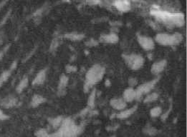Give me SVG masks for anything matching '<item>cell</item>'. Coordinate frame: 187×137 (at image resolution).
<instances>
[{
	"instance_id": "cell-7",
	"label": "cell",
	"mask_w": 187,
	"mask_h": 137,
	"mask_svg": "<svg viewBox=\"0 0 187 137\" xmlns=\"http://www.w3.org/2000/svg\"><path fill=\"white\" fill-rule=\"evenodd\" d=\"M99 40L102 43L116 44L119 41V37L116 33L110 32L108 34H101Z\"/></svg>"
},
{
	"instance_id": "cell-13",
	"label": "cell",
	"mask_w": 187,
	"mask_h": 137,
	"mask_svg": "<svg viewBox=\"0 0 187 137\" xmlns=\"http://www.w3.org/2000/svg\"><path fill=\"white\" fill-rule=\"evenodd\" d=\"M45 101L46 99L43 97V96L38 95V94H36V95L33 96L32 99V102H31V104L33 107H37L39 106V105L43 104Z\"/></svg>"
},
{
	"instance_id": "cell-21",
	"label": "cell",
	"mask_w": 187,
	"mask_h": 137,
	"mask_svg": "<svg viewBox=\"0 0 187 137\" xmlns=\"http://www.w3.org/2000/svg\"><path fill=\"white\" fill-rule=\"evenodd\" d=\"M6 118V116L2 113V111L0 110V119H4Z\"/></svg>"
},
{
	"instance_id": "cell-20",
	"label": "cell",
	"mask_w": 187,
	"mask_h": 137,
	"mask_svg": "<svg viewBox=\"0 0 187 137\" xmlns=\"http://www.w3.org/2000/svg\"><path fill=\"white\" fill-rule=\"evenodd\" d=\"M128 85H129V87H132V88H134L135 87L138 85V79L135 77H130L128 79Z\"/></svg>"
},
{
	"instance_id": "cell-9",
	"label": "cell",
	"mask_w": 187,
	"mask_h": 137,
	"mask_svg": "<svg viewBox=\"0 0 187 137\" xmlns=\"http://www.w3.org/2000/svg\"><path fill=\"white\" fill-rule=\"evenodd\" d=\"M122 98L126 103L134 102L135 100H136V89L132 88V87H128L125 89L123 91Z\"/></svg>"
},
{
	"instance_id": "cell-6",
	"label": "cell",
	"mask_w": 187,
	"mask_h": 137,
	"mask_svg": "<svg viewBox=\"0 0 187 137\" xmlns=\"http://www.w3.org/2000/svg\"><path fill=\"white\" fill-rule=\"evenodd\" d=\"M167 66V61L166 59H161L155 62L151 67V71L154 75L158 76L163 72Z\"/></svg>"
},
{
	"instance_id": "cell-16",
	"label": "cell",
	"mask_w": 187,
	"mask_h": 137,
	"mask_svg": "<svg viewBox=\"0 0 187 137\" xmlns=\"http://www.w3.org/2000/svg\"><path fill=\"white\" fill-rule=\"evenodd\" d=\"M150 116L153 118H157L161 116L162 114V108L161 107H154L150 110Z\"/></svg>"
},
{
	"instance_id": "cell-17",
	"label": "cell",
	"mask_w": 187,
	"mask_h": 137,
	"mask_svg": "<svg viewBox=\"0 0 187 137\" xmlns=\"http://www.w3.org/2000/svg\"><path fill=\"white\" fill-rule=\"evenodd\" d=\"M28 79L25 77L24 79H22L21 82H19V85L17 87V91H19V92H22V91H23L24 89L28 87Z\"/></svg>"
},
{
	"instance_id": "cell-1",
	"label": "cell",
	"mask_w": 187,
	"mask_h": 137,
	"mask_svg": "<svg viewBox=\"0 0 187 137\" xmlns=\"http://www.w3.org/2000/svg\"><path fill=\"white\" fill-rule=\"evenodd\" d=\"M105 74V68L100 64H94L89 69L85 75V82L84 88L85 91L90 90L94 85L98 84L102 80Z\"/></svg>"
},
{
	"instance_id": "cell-19",
	"label": "cell",
	"mask_w": 187,
	"mask_h": 137,
	"mask_svg": "<svg viewBox=\"0 0 187 137\" xmlns=\"http://www.w3.org/2000/svg\"><path fill=\"white\" fill-rule=\"evenodd\" d=\"M68 35H69V38H70V39L73 40H76V41L83 39V37H84V35H83V34H77V33H70V34H68Z\"/></svg>"
},
{
	"instance_id": "cell-12",
	"label": "cell",
	"mask_w": 187,
	"mask_h": 137,
	"mask_svg": "<svg viewBox=\"0 0 187 137\" xmlns=\"http://www.w3.org/2000/svg\"><path fill=\"white\" fill-rule=\"evenodd\" d=\"M46 76H47V69H42L41 71H40L39 72L37 73V75H36L35 79H34L32 84L33 85L42 84L45 82Z\"/></svg>"
},
{
	"instance_id": "cell-2",
	"label": "cell",
	"mask_w": 187,
	"mask_h": 137,
	"mask_svg": "<svg viewBox=\"0 0 187 137\" xmlns=\"http://www.w3.org/2000/svg\"><path fill=\"white\" fill-rule=\"evenodd\" d=\"M183 35L179 32L169 34L167 32L158 33L154 38V42L164 46H177L183 41Z\"/></svg>"
},
{
	"instance_id": "cell-14",
	"label": "cell",
	"mask_w": 187,
	"mask_h": 137,
	"mask_svg": "<svg viewBox=\"0 0 187 137\" xmlns=\"http://www.w3.org/2000/svg\"><path fill=\"white\" fill-rule=\"evenodd\" d=\"M159 95L157 92H151V93L148 94L143 99V102L145 104H148V103H151L156 101L159 99Z\"/></svg>"
},
{
	"instance_id": "cell-5",
	"label": "cell",
	"mask_w": 187,
	"mask_h": 137,
	"mask_svg": "<svg viewBox=\"0 0 187 137\" xmlns=\"http://www.w3.org/2000/svg\"><path fill=\"white\" fill-rule=\"evenodd\" d=\"M137 42L144 50L152 51L155 48V42L151 37L141 34L137 35Z\"/></svg>"
},
{
	"instance_id": "cell-8",
	"label": "cell",
	"mask_w": 187,
	"mask_h": 137,
	"mask_svg": "<svg viewBox=\"0 0 187 137\" xmlns=\"http://www.w3.org/2000/svg\"><path fill=\"white\" fill-rule=\"evenodd\" d=\"M110 105L117 111H123L127 107L126 103L123 98H113L110 101Z\"/></svg>"
},
{
	"instance_id": "cell-18",
	"label": "cell",
	"mask_w": 187,
	"mask_h": 137,
	"mask_svg": "<svg viewBox=\"0 0 187 137\" xmlns=\"http://www.w3.org/2000/svg\"><path fill=\"white\" fill-rule=\"evenodd\" d=\"M95 100H96V90L94 89V90L92 91L91 95H90V96H89V99H88L89 107H94Z\"/></svg>"
},
{
	"instance_id": "cell-11",
	"label": "cell",
	"mask_w": 187,
	"mask_h": 137,
	"mask_svg": "<svg viewBox=\"0 0 187 137\" xmlns=\"http://www.w3.org/2000/svg\"><path fill=\"white\" fill-rule=\"evenodd\" d=\"M137 109H138V105H135L131 108L128 109H124L123 111H121L119 113L117 114V117L120 119H125L129 118L130 116H131L136 111Z\"/></svg>"
},
{
	"instance_id": "cell-3",
	"label": "cell",
	"mask_w": 187,
	"mask_h": 137,
	"mask_svg": "<svg viewBox=\"0 0 187 137\" xmlns=\"http://www.w3.org/2000/svg\"><path fill=\"white\" fill-rule=\"evenodd\" d=\"M122 57L127 66L133 71L140 70L145 63V59L143 56L137 54H123Z\"/></svg>"
},
{
	"instance_id": "cell-15",
	"label": "cell",
	"mask_w": 187,
	"mask_h": 137,
	"mask_svg": "<svg viewBox=\"0 0 187 137\" xmlns=\"http://www.w3.org/2000/svg\"><path fill=\"white\" fill-rule=\"evenodd\" d=\"M67 83H68V77L67 76L62 75L60 79L59 84H58V89L60 91H65V88H66Z\"/></svg>"
},
{
	"instance_id": "cell-4",
	"label": "cell",
	"mask_w": 187,
	"mask_h": 137,
	"mask_svg": "<svg viewBox=\"0 0 187 137\" xmlns=\"http://www.w3.org/2000/svg\"><path fill=\"white\" fill-rule=\"evenodd\" d=\"M159 78H156L150 81V82H147L144 84L139 85L136 89V100H141L144 95H147L148 94L151 93V91L153 90V89L154 88V87L159 82Z\"/></svg>"
},
{
	"instance_id": "cell-10",
	"label": "cell",
	"mask_w": 187,
	"mask_h": 137,
	"mask_svg": "<svg viewBox=\"0 0 187 137\" xmlns=\"http://www.w3.org/2000/svg\"><path fill=\"white\" fill-rule=\"evenodd\" d=\"M113 4L117 10L122 12H128L131 8L130 2L128 1H114Z\"/></svg>"
}]
</instances>
